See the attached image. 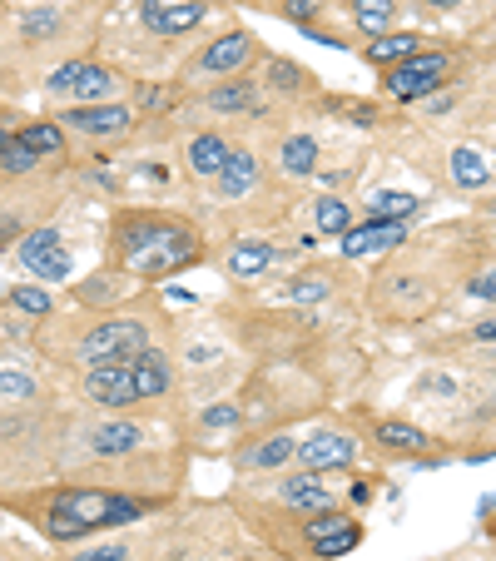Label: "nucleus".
Here are the masks:
<instances>
[{
	"instance_id": "a878e982",
	"label": "nucleus",
	"mask_w": 496,
	"mask_h": 561,
	"mask_svg": "<svg viewBox=\"0 0 496 561\" xmlns=\"http://www.w3.org/2000/svg\"><path fill=\"white\" fill-rule=\"evenodd\" d=\"M313 224H318L323 234H348V229H353V219H348V204H343V199H318Z\"/></svg>"
},
{
	"instance_id": "ddd939ff",
	"label": "nucleus",
	"mask_w": 496,
	"mask_h": 561,
	"mask_svg": "<svg viewBox=\"0 0 496 561\" xmlns=\"http://www.w3.org/2000/svg\"><path fill=\"white\" fill-rule=\"evenodd\" d=\"M278 497H283L293 512H328V507H333V492H328L318 477H308V472H303V477H288V482L278 487Z\"/></svg>"
},
{
	"instance_id": "423d86ee",
	"label": "nucleus",
	"mask_w": 496,
	"mask_h": 561,
	"mask_svg": "<svg viewBox=\"0 0 496 561\" xmlns=\"http://www.w3.org/2000/svg\"><path fill=\"white\" fill-rule=\"evenodd\" d=\"M318 522H308V547H313V557H348L358 542H363V527L353 522V517H343V512H313Z\"/></svg>"
},
{
	"instance_id": "79ce46f5",
	"label": "nucleus",
	"mask_w": 496,
	"mask_h": 561,
	"mask_svg": "<svg viewBox=\"0 0 496 561\" xmlns=\"http://www.w3.org/2000/svg\"><path fill=\"white\" fill-rule=\"evenodd\" d=\"M477 338H482V343H487V338H496V318H492V323H477Z\"/></svg>"
},
{
	"instance_id": "412c9836",
	"label": "nucleus",
	"mask_w": 496,
	"mask_h": 561,
	"mask_svg": "<svg viewBox=\"0 0 496 561\" xmlns=\"http://www.w3.org/2000/svg\"><path fill=\"white\" fill-rule=\"evenodd\" d=\"M377 442L392 447V452H422L427 447V432L412 427V422H377Z\"/></svg>"
},
{
	"instance_id": "c03bdc74",
	"label": "nucleus",
	"mask_w": 496,
	"mask_h": 561,
	"mask_svg": "<svg viewBox=\"0 0 496 561\" xmlns=\"http://www.w3.org/2000/svg\"><path fill=\"white\" fill-rule=\"evenodd\" d=\"M5 140H10V135H5V130H0V149H5Z\"/></svg>"
},
{
	"instance_id": "9b49d317",
	"label": "nucleus",
	"mask_w": 496,
	"mask_h": 561,
	"mask_svg": "<svg viewBox=\"0 0 496 561\" xmlns=\"http://www.w3.org/2000/svg\"><path fill=\"white\" fill-rule=\"evenodd\" d=\"M60 125H75L80 135H120V130H129L134 125V115L124 110V105H75Z\"/></svg>"
},
{
	"instance_id": "20e7f679",
	"label": "nucleus",
	"mask_w": 496,
	"mask_h": 561,
	"mask_svg": "<svg viewBox=\"0 0 496 561\" xmlns=\"http://www.w3.org/2000/svg\"><path fill=\"white\" fill-rule=\"evenodd\" d=\"M442 80H447V55H422V50H417V55L387 65V90H392L397 100H407V105L437 95Z\"/></svg>"
},
{
	"instance_id": "4c0bfd02",
	"label": "nucleus",
	"mask_w": 496,
	"mask_h": 561,
	"mask_svg": "<svg viewBox=\"0 0 496 561\" xmlns=\"http://www.w3.org/2000/svg\"><path fill=\"white\" fill-rule=\"evenodd\" d=\"M268 75H273V85H278V90H293V80H298V70H293V65H283V60H273V70H268Z\"/></svg>"
},
{
	"instance_id": "72a5a7b5",
	"label": "nucleus",
	"mask_w": 496,
	"mask_h": 561,
	"mask_svg": "<svg viewBox=\"0 0 496 561\" xmlns=\"http://www.w3.org/2000/svg\"><path fill=\"white\" fill-rule=\"evenodd\" d=\"M80 70H85V60H70V65H60V70L50 75V90H70V85L80 80Z\"/></svg>"
},
{
	"instance_id": "c756f323",
	"label": "nucleus",
	"mask_w": 496,
	"mask_h": 561,
	"mask_svg": "<svg viewBox=\"0 0 496 561\" xmlns=\"http://www.w3.org/2000/svg\"><path fill=\"white\" fill-rule=\"evenodd\" d=\"M20 30H25V40H40V35L60 30V10H50V5H35V10H25Z\"/></svg>"
},
{
	"instance_id": "39448f33",
	"label": "nucleus",
	"mask_w": 496,
	"mask_h": 561,
	"mask_svg": "<svg viewBox=\"0 0 496 561\" xmlns=\"http://www.w3.org/2000/svg\"><path fill=\"white\" fill-rule=\"evenodd\" d=\"M15 254H20V264H25L35 279H45V283L70 279V254H65V244H60L55 229H35V234H25Z\"/></svg>"
},
{
	"instance_id": "393cba45",
	"label": "nucleus",
	"mask_w": 496,
	"mask_h": 561,
	"mask_svg": "<svg viewBox=\"0 0 496 561\" xmlns=\"http://www.w3.org/2000/svg\"><path fill=\"white\" fill-rule=\"evenodd\" d=\"M283 169H288V174H313V169H318V144L308 140V135L283 140Z\"/></svg>"
},
{
	"instance_id": "7ed1b4c3",
	"label": "nucleus",
	"mask_w": 496,
	"mask_h": 561,
	"mask_svg": "<svg viewBox=\"0 0 496 561\" xmlns=\"http://www.w3.org/2000/svg\"><path fill=\"white\" fill-rule=\"evenodd\" d=\"M139 353H144V323H134V318L100 323L80 343V363H134Z\"/></svg>"
},
{
	"instance_id": "1a4fd4ad",
	"label": "nucleus",
	"mask_w": 496,
	"mask_h": 561,
	"mask_svg": "<svg viewBox=\"0 0 496 561\" xmlns=\"http://www.w3.org/2000/svg\"><path fill=\"white\" fill-rule=\"evenodd\" d=\"M407 234V219H368V224H353L343 234V254L348 259H363V254H377V249H392L402 244Z\"/></svg>"
},
{
	"instance_id": "2eb2a0df",
	"label": "nucleus",
	"mask_w": 496,
	"mask_h": 561,
	"mask_svg": "<svg viewBox=\"0 0 496 561\" xmlns=\"http://www.w3.org/2000/svg\"><path fill=\"white\" fill-rule=\"evenodd\" d=\"M224 159H229V144L219 140V135H199V140L189 144V169L199 179H219L224 174Z\"/></svg>"
},
{
	"instance_id": "473e14b6",
	"label": "nucleus",
	"mask_w": 496,
	"mask_h": 561,
	"mask_svg": "<svg viewBox=\"0 0 496 561\" xmlns=\"http://www.w3.org/2000/svg\"><path fill=\"white\" fill-rule=\"evenodd\" d=\"M0 398H35V383L25 378V373H0Z\"/></svg>"
},
{
	"instance_id": "b1692460",
	"label": "nucleus",
	"mask_w": 496,
	"mask_h": 561,
	"mask_svg": "<svg viewBox=\"0 0 496 561\" xmlns=\"http://www.w3.org/2000/svg\"><path fill=\"white\" fill-rule=\"evenodd\" d=\"M70 90H75L85 105H100V100L115 90V75H110L105 65H90V60H85V70H80V80H75Z\"/></svg>"
},
{
	"instance_id": "a211bd4d",
	"label": "nucleus",
	"mask_w": 496,
	"mask_h": 561,
	"mask_svg": "<svg viewBox=\"0 0 496 561\" xmlns=\"http://www.w3.org/2000/svg\"><path fill=\"white\" fill-rule=\"evenodd\" d=\"M95 457H124V452H134L139 447V427H129V422H105V427H95Z\"/></svg>"
},
{
	"instance_id": "4be33fe9",
	"label": "nucleus",
	"mask_w": 496,
	"mask_h": 561,
	"mask_svg": "<svg viewBox=\"0 0 496 561\" xmlns=\"http://www.w3.org/2000/svg\"><path fill=\"white\" fill-rule=\"evenodd\" d=\"M288 457H298V442H293L288 432H273V437H263V442L248 452V467H283Z\"/></svg>"
},
{
	"instance_id": "f03ea898",
	"label": "nucleus",
	"mask_w": 496,
	"mask_h": 561,
	"mask_svg": "<svg viewBox=\"0 0 496 561\" xmlns=\"http://www.w3.org/2000/svg\"><path fill=\"white\" fill-rule=\"evenodd\" d=\"M139 517H144V502L120 497V492H60L40 527H45L50 542H80L100 527H124V522H139Z\"/></svg>"
},
{
	"instance_id": "c9c22d12",
	"label": "nucleus",
	"mask_w": 496,
	"mask_h": 561,
	"mask_svg": "<svg viewBox=\"0 0 496 561\" xmlns=\"http://www.w3.org/2000/svg\"><path fill=\"white\" fill-rule=\"evenodd\" d=\"M234 422H239V408L234 403H219V408L204 413V427H234Z\"/></svg>"
},
{
	"instance_id": "ea45409f",
	"label": "nucleus",
	"mask_w": 496,
	"mask_h": 561,
	"mask_svg": "<svg viewBox=\"0 0 496 561\" xmlns=\"http://www.w3.org/2000/svg\"><path fill=\"white\" fill-rule=\"evenodd\" d=\"M124 557V547H95L90 552V561H120Z\"/></svg>"
},
{
	"instance_id": "c85d7f7f",
	"label": "nucleus",
	"mask_w": 496,
	"mask_h": 561,
	"mask_svg": "<svg viewBox=\"0 0 496 561\" xmlns=\"http://www.w3.org/2000/svg\"><path fill=\"white\" fill-rule=\"evenodd\" d=\"M248 105H253V85H248V80L209 90V110H248Z\"/></svg>"
},
{
	"instance_id": "9d476101",
	"label": "nucleus",
	"mask_w": 496,
	"mask_h": 561,
	"mask_svg": "<svg viewBox=\"0 0 496 561\" xmlns=\"http://www.w3.org/2000/svg\"><path fill=\"white\" fill-rule=\"evenodd\" d=\"M253 50H258V40L248 35V30H229V35H219L204 55H199V70H209V75H229V70H239L253 60Z\"/></svg>"
},
{
	"instance_id": "f704fd0d",
	"label": "nucleus",
	"mask_w": 496,
	"mask_h": 561,
	"mask_svg": "<svg viewBox=\"0 0 496 561\" xmlns=\"http://www.w3.org/2000/svg\"><path fill=\"white\" fill-rule=\"evenodd\" d=\"M283 15L298 20V25H308V20L318 15V0H283Z\"/></svg>"
},
{
	"instance_id": "aec40b11",
	"label": "nucleus",
	"mask_w": 496,
	"mask_h": 561,
	"mask_svg": "<svg viewBox=\"0 0 496 561\" xmlns=\"http://www.w3.org/2000/svg\"><path fill=\"white\" fill-rule=\"evenodd\" d=\"M417 214V194H402V189H382L368 199V219H412Z\"/></svg>"
},
{
	"instance_id": "f8f14e48",
	"label": "nucleus",
	"mask_w": 496,
	"mask_h": 561,
	"mask_svg": "<svg viewBox=\"0 0 496 561\" xmlns=\"http://www.w3.org/2000/svg\"><path fill=\"white\" fill-rule=\"evenodd\" d=\"M353 452H358V442L343 437V432H318V437L298 442V462L303 467H348Z\"/></svg>"
},
{
	"instance_id": "dca6fc26",
	"label": "nucleus",
	"mask_w": 496,
	"mask_h": 561,
	"mask_svg": "<svg viewBox=\"0 0 496 561\" xmlns=\"http://www.w3.org/2000/svg\"><path fill=\"white\" fill-rule=\"evenodd\" d=\"M253 184H258V159H253V154H234V149H229L224 174H219V189H224L229 199H239V194H248Z\"/></svg>"
},
{
	"instance_id": "a19ab883",
	"label": "nucleus",
	"mask_w": 496,
	"mask_h": 561,
	"mask_svg": "<svg viewBox=\"0 0 496 561\" xmlns=\"http://www.w3.org/2000/svg\"><path fill=\"white\" fill-rule=\"evenodd\" d=\"M15 234H20V224L15 219H0V239H15Z\"/></svg>"
},
{
	"instance_id": "e433bc0d",
	"label": "nucleus",
	"mask_w": 496,
	"mask_h": 561,
	"mask_svg": "<svg viewBox=\"0 0 496 561\" xmlns=\"http://www.w3.org/2000/svg\"><path fill=\"white\" fill-rule=\"evenodd\" d=\"M288 293H293L298 303H313V298H323V293H328V283H318V279H298L293 288H288Z\"/></svg>"
},
{
	"instance_id": "f257e3e1",
	"label": "nucleus",
	"mask_w": 496,
	"mask_h": 561,
	"mask_svg": "<svg viewBox=\"0 0 496 561\" xmlns=\"http://www.w3.org/2000/svg\"><path fill=\"white\" fill-rule=\"evenodd\" d=\"M120 259L139 279H169L194 264V234L179 224H164V219H124Z\"/></svg>"
},
{
	"instance_id": "4468645a",
	"label": "nucleus",
	"mask_w": 496,
	"mask_h": 561,
	"mask_svg": "<svg viewBox=\"0 0 496 561\" xmlns=\"http://www.w3.org/2000/svg\"><path fill=\"white\" fill-rule=\"evenodd\" d=\"M134 388H139V398H159V393H169V358L164 353H139L134 363Z\"/></svg>"
},
{
	"instance_id": "bb28decb",
	"label": "nucleus",
	"mask_w": 496,
	"mask_h": 561,
	"mask_svg": "<svg viewBox=\"0 0 496 561\" xmlns=\"http://www.w3.org/2000/svg\"><path fill=\"white\" fill-rule=\"evenodd\" d=\"M35 164H40V154L20 140V135H10V140H5V149H0V169H10V174H30Z\"/></svg>"
},
{
	"instance_id": "5701e85b",
	"label": "nucleus",
	"mask_w": 496,
	"mask_h": 561,
	"mask_svg": "<svg viewBox=\"0 0 496 561\" xmlns=\"http://www.w3.org/2000/svg\"><path fill=\"white\" fill-rule=\"evenodd\" d=\"M417 35H377L368 45V60L372 65H397V60H407V55H417Z\"/></svg>"
},
{
	"instance_id": "6ab92c4d",
	"label": "nucleus",
	"mask_w": 496,
	"mask_h": 561,
	"mask_svg": "<svg viewBox=\"0 0 496 561\" xmlns=\"http://www.w3.org/2000/svg\"><path fill=\"white\" fill-rule=\"evenodd\" d=\"M452 179H457L462 189H482V184L492 179V169H487V159H482L472 144H462V149H452Z\"/></svg>"
},
{
	"instance_id": "2f4dec72",
	"label": "nucleus",
	"mask_w": 496,
	"mask_h": 561,
	"mask_svg": "<svg viewBox=\"0 0 496 561\" xmlns=\"http://www.w3.org/2000/svg\"><path fill=\"white\" fill-rule=\"evenodd\" d=\"M10 303H15L20 313H30V318H45V313H50V293H45V288H30V283H25V288H15V293H10Z\"/></svg>"
},
{
	"instance_id": "cd10ccee",
	"label": "nucleus",
	"mask_w": 496,
	"mask_h": 561,
	"mask_svg": "<svg viewBox=\"0 0 496 561\" xmlns=\"http://www.w3.org/2000/svg\"><path fill=\"white\" fill-rule=\"evenodd\" d=\"M20 140L30 144L35 154H60L65 135H60V120H45V125H30V130H20Z\"/></svg>"
},
{
	"instance_id": "37998d69",
	"label": "nucleus",
	"mask_w": 496,
	"mask_h": 561,
	"mask_svg": "<svg viewBox=\"0 0 496 561\" xmlns=\"http://www.w3.org/2000/svg\"><path fill=\"white\" fill-rule=\"evenodd\" d=\"M427 5H437V10H452V5H462V0H427Z\"/></svg>"
},
{
	"instance_id": "6e6552de",
	"label": "nucleus",
	"mask_w": 496,
	"mask_h": 561,
	"mask_svg": "<svg viewBox=\"0 0 496 561\" xmlns=\"http://www.w3.org/2000/svg\"><path fill=\"white\" fill-rule=\"evenodd\" d=\"M139 15H144V25L154 35H184V30H194L204 20V5L199 0H144Z\"/></svg>"
},
{
	"instance_id": "58836bf2",
	"label": "nucleus",
	"mask_w": 496,
	"mask_h": 561,
	"mask_svg": "<svg viewBox=\"0 0 496 561\" xmlns=\"http://www.w3.org/2000/svg\"><path fill=\"white\" fill-rule=\"evenodd\" d=\"M472 293L492 303V298H496V274H482V279H472Z\"/></svg>"
},
{
	"instance_id": "7c9ffc66",
	"label": "nucleus",
	"mask_w": 496,
	"mask_h": 561,
	"mask_svg": "<svg viewBox=\"0 0 496 561\" xmlns=\"http://www.w3.org/2000/svg\"><path fill=\"white\" fill-rule=\"evenodd\" d=\"M392 0H358V25L363 30H387L392 25Z\"/></svg>"
},
{
	"instance_id": "f3484780",
	"label": "nucleus",
	"mask_w": 496,
	"mask_h": 561,
	"mask_svg": "<svg viewBox=\"0 0 496 561\" xmlns=\"http://www.w3.org/2000/svg\"><path fill=\"white\" fill-rule=\"evenodd\" d=\"M268 264H273V249H268L263 239H244V244L229 249V274H234V279H253V274H263Z\"/></svg>"
},
{
	"instance_id": "0eeeda50",
	"label": "nucleus",
	"mask_w": 496,
	"mask_h": 561,
	"mask_svg": "<svg viewBox=\"0 0 496 561\" xmlns=\"http://www.w3.org/2000/svg\"><path fill=\"white\" fill-rule=\"evenodd\" d=\"M85 393L105 408H129L139 403V388H134V368L129 363H95L85 373Z\"/></svg>"
}]
</instances>
